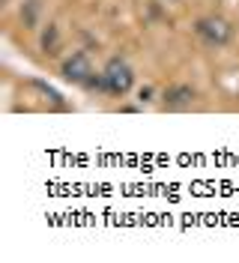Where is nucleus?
<instances>
[{
	"label": "nucleus",
	"mask_w": 239,
	"mask_h": 263,
	"mask_svg": "<svg viewBox=\"0 0 239 263\" xmlns=\"http://www.w3.org/2000/svg\"><path fill=\"white\" fill-rule=\"evenodd\" d=\"M194 33L207 48H224L233 39V24L222 15H204L194 21Z\"/></svg>",
	"instance_id": "obj_1"
},
{
	"label": "nucleus",
	"mask_w": 239,
	"mask_h": 263,
	"mask_svg": "<svg viewBox=\"0 0 239 263\" xmlns=\"http://www.w3.org/2000/svg\"><path fill=\"white\" fill-rule=\"evenodd\" d=\"M102 75H105V84H108V96H117L123 99L132 93V87H135V69L123 60V57H111L105 69H102Z\"/></svg>",
	"instance_id": "obj_2"
},
{
	"label": "nucleus",
	"mask_w": 239,
	"mask_h": 263,
	"mask_svg": "<svg viewBox=\"0 0 239 263\" xmlns=\"http://www.w3.org/2000/svg\"><path fill=\"white\" fill-rule=\"evenodd\" d=\"M93 72H96V69H93L90 57H87L84 51H75L72 57H66L63 63H60V75H63V81L78 84V87H84V84H87V78H90Z\"/></svg>",
	"instance_id": "obj_3"
},
{
	"label": "nucleus",
	"mask_w": 239,
	"mask_h": 263,
	"mask_svg": "<svg viewBox=\"0 0 239 263\" xmlns=\"http://www.w3.org/2000/svg\"><path fill=\"white\" fill-rule=\"evenodd\" d=\"M197 102V90L191 84H171L161 90V108L164 111H186Z\"/></svg>",
	"instance_id": "obj_4"
},
{
	"label": "nucleus",
	"mask_w": 239,
	"mask_h": 263,
	"mask_svg": "<svg viewBox=\"0 0 239 263\" xmlns=\"http://www.w3.org/2000/svg\"><path fill=\"white\" fill-rule=\"evenodd\" d=\"M42 51H45L48 57L60 54V30H57V24H48L45 30H42Z\"/></svg>",
	"instance_id": "obj_5"
},
{
	"label": "nucleus",
	"mask_w": 239,
	"mask_h": 263,
	"mask_svg": "<svg viewBox=\"0 0 239 263\" xmlns=\"http://www.w3.org/2000/svg\"><path fill=\"white\" fill-rule=\"evenodd\" d=\"M36 12H39V3H36V0H27V3L21 6V21H24V27H36Z\"/></svg>",
	"instance_id": "obj_6"
},
{
	"label": "nucleus",
	"mask_w": 239,
	"mask_h": 263,
	"mask_svg": "<svg viewBox=\"0 0 239 263\" xmlns=\"http://www.w3.org/2000/svg\"><path fill=\"white\" fill-rule=\"evenodd\" d=\"M138 96H141V102H150V99H153V87H141Z\"/></svg>",
	"instance_id": "obj_7"
}]
</instances>
